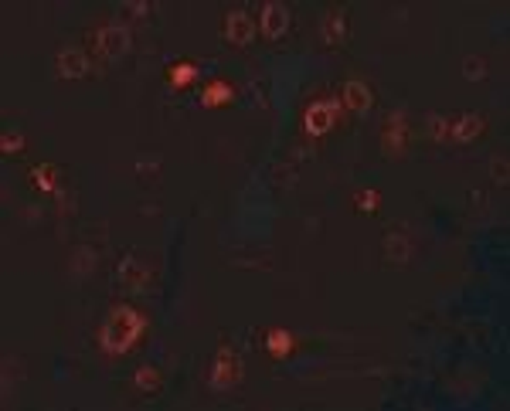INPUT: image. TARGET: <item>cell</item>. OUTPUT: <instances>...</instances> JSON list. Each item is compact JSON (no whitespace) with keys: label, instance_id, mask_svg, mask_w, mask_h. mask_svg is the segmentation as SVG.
Wrapping results in <instances>:
<instances>
[{"label":"cell","instance_id":"1","mask_svg":"<svg viewBox=\"0 0 510 411\" xmlns=\"http://www.w3.org/2000/svg\"><path fill=\"white\" fill-rule=\"evenodd\" d=\"M143 316L137 310H130V306H116L109 320H106V327L99 333V340H102V350L106 353H126L133 343L139 340V333H143Z\"/></svg>","mask_w":510,"mask_h":411},{"label":"cell","instance_id":"2","mask_svg":"<svg viewBox=\"0 0 510 411\" xmlns=\"http://www.w3.org/2000/svg\"><path fill=\"white\" fill-rule=\"evenodd\" d=\"M89 41H92V48H96L99 55H106V58H119V55L130 48V31L119 27V24H106V27H99Z\"/></svg>","mask_w":510,"mask_h":411},{"label":"cell","instance_id":"3","mask_svg":"<svg viewBox=\"0 0 510 411\" xmlns=\"http://www.w3.org/2000/svg\"><path fill=\"white\" fill-rule=\"evenodd\" d=\"M337 113H340V106H337V99H323V102H313L310 109H306V133L310 137H323V133H330V126L337 122Z\"/></svg>","mask_w":510,"mask_h":411},{"label":"cell","instance_id":"4","mask_svg":"<svg viewBox=\"0 0 510 411\" xmlns=\"http://www.w3.org/2000/svg\"><path fill=\"white\" fill-rule=\"evenodd\" d=\"M252 38H255V20L249 18L245 11H232V14H225V41H228V44L245 48Z\"/></svg>","mask_w":510,"mask_h":411},{"label":"cell","instance_id":"5","mask_svg":"<svg viewBox=\"0 0 510 411\" xmlns=\"http://www.w3.org/2000/svg\"><path fill=\"white\" fill-rule=\"evenodd\" d=\"M286 24H290V11L282 4H266L262 7V34L269 41H279L286 34Z\"/></svg>","mask_w":510,"mask_h":411},{"label":"cell","instance_id":"6","mask_svg":"<svg viewBox=\"0 0 510 411\" xmlns=\"http://www.w3.org/2000/svg\"><path fill=\"white\" fill-rule=\"evenodd\" d=\"M58 75L61 79H85V75H89V58H85V51H75V48L61 51L58 55Z\"/></svg>","mask_w":510,"mask_h":411},{"label":"cell","instance_id":"7","mask_svg":"<svg viewBox=\"0 0 510 411\" xmlns=\"http://www.w3.org/2000/svg\"><path fill=\"white\" fill-rule=\"evenodd\" d=\"M235 377H238V360L232 353H218L215 374H211V388H215V391H225Z\"/></svg>","mask_w":510,"mask_h":411},{"label":"cell","instance_id":"8","mask_svg":"<svg viewBox=\"0 0 510 411\" xmlns=\"http://www.w3.org/2000/svg\"><path fill=\"white\" fill-rule=\"evenodd\" d=\"M344 99H347V106H351L354 113H368L371 109V89L361 85V82H347L344 85Z\"/></svg>","mask_w":510,"mask_h":411},{"label":"cell","instance_id":"9","mask_svg":"<svg viewBox=\"0 0 510 411\" xmlns=\"http://www.w3.org/2000/svg\"><path fill=\"white\" fill-rule=\"evenodd\" d=\"M402 146H405V122L402 116H388V129H385V153L392 157V153H402Z\"/></svg>","mask_w":510,"mask_h":411},{"label":"cell","instance_id":"10","mask_svg":"<svg viewBox=\"0 0 510 411\" xmlns=\"http://www.w3.org/2000/svg\"><path fill=\"white\" fill-rule=\"evenodd\" d=\"M449 133H452V139H456V143H470V139H476L480 133H483V119H480V116H463L449 129Z\"/></svg>","mask_w":510,"mask_h":411},{"label":"cell","instance_id":"11","mask_svg":"<svg viewBox=\"0 0 510 411\" xmlns=\"http://www.w3.org/2000/svg\"><path fill=\"white\" fill-rule=\"evenodd\" d=\"M201 102H204L208 109H218V106H228V102H232V89H228L225 82H211V85L204 89V96H201Z\"/></svg>","mask_w":510,"mask_h":411},{"label":"cell","instance_id":"12","mask_svg":"<svg viewBox=\"0 0 510 411\" xmlns=\"http://www.w3.org/2000/svg\"><path fill=\"white\" fill-rule=\"evenodd\" d=\"M197 79V68L191 61H180V65H170L167 68V82L174 85V89H184V85H191Z\"/></svg>","mask_w":510,"mask_h":411},{"label":"cell","instance_id":"13","mask_svg":"<svg viewBox=\"0 0 510 411\" xmlns=\"http://www.w3.org/2000/svg\"><path fill=\"white\" fill-rule=\"evenodd\" d=\"M385 255H388V262H394V265H405V262H409V241L402 235H392L388 245H385Z\"/></svg>","mask_w":510,"mask_h":411},{"label":"cell","instance_id":"14","mask_svg":"<svg viewBox=\"0 0 510 411\" xmlns=\"http://www.w3.org/2000/svg\"><path fill=\"white\" fill-rule=\"evenodd\" d=\"M323 38L337 44V41H344V14H330V18L323 20Z\"/></svg>","mask_w":510,"mask_h":411},{"label":"cell","instance_id":"15","mask_svg":"<svg viewBox=\"0 0 510 411\" xmlns=\"http://www.w3.org/2000/svg\"><path fill=\"white\" fill-rule=\"evenodd\" d=\"M290 350H293V336L290 333H279V330L269 333V353L282 357V353H290Z\"/></svg>","mask_w":510,"mask_h":411},{"label":"cell","instance_id":"16","mask_svg":"<svg viewBox=\"0 0 510 411\" xmlns=\"http://www.w3.org/2000/svg\"><path fill=\"white\" fill-rule=\"evenodd\" d=\"M463 75H466V79H473V82L487 79V65H483V58H466V61H463Z\"/></svg>","mask_w":510,"mask_h":411},{"label":"cell","instance_id":"17","mask_svg":"<svg viewBox=\"0 0 510 411\" xmlns=\"http://www.w3.org/2000/svg\"><path fill=\"white\" fill-rule=\"evenodd\" d=\"M137 384L143 388V391H157V388H160V374L154 371V367H143V371L137 374Z\"/></svg>","mask_w":510,"mask_h":411},{"label":"cell","instance_id":"18","mask_svg":"<svg viewBox=\"0 0 510 411\" xmlns=\"http://www.w3.org/2000/svg\"><path fill=\"white\" fill-rule=\"evenodd\" d=\"M429 126H432V137H435V139H442L446 133H449V129H446L449 122H446V119H439V116H432V119H429Z\"/></svg>","mask_w":510,"mask_h":411},{"label":"cell","instance_id":"19","mask_svg":"<svg viewBox=\"0 0 510 411\" xmlns=\"http://www.w3.org/2000/svg\"><path fill=\"white\" fill-rule=\"evenodd\" d=\"M493 180H497V184H507V163H504V160H493Z\"/></svg>","mask_w":510,"mask_h":411},{"label":"cell","instance_id":"20","mask_svg":"<svg viewBox=\"0 0 510 411\" xmlns=\"http://www.w3.org/2000/svg\"><path fill=\"white\" fill-rule=\"evenodd\" d=\"M374 201H378V197H374V194H364V197H357V204H361V211H378V208H374Z\"/></svg>","mask_w":510,"mask_h":411},{"label":"cell","instance_id":"21","mask_svg":"<svg viewBox=\"0 0 510 411\" xmlns=\"http://www.w3.org/2000/svg\"><path fill=\"white\" fill-rule=\"evenodd\" d=\"M4 150H20V137H4Z\"/></svg>","mask_w":510,"mask_h":411}]
</instances>
